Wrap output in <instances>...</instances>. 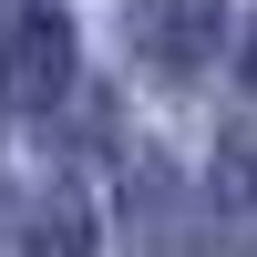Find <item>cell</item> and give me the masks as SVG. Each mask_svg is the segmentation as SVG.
I'll return each mask as SVG.
<instances>
[{
  "instance_id": "cell-1",
  "label": "cell",
  "mask_w": 257,
  "mask_h": 257,
  "mask_svg": "<svg viewBox=\"0 0 257 257\" xmlns=\"http://www.w3.org/2000/svg\"><path fill=\"white\" fill-rule=\"evenodd\" d=\"M72 93V21L62 0H11L0 11V103L11 113H52Z\"/></svg>"
},
{
  "instance_id": "cell-2",
  "label": "cell",
  "mask_w": 257,
  "mask_h": 257,
  "mask_svg": "<svg viewBox=\"0 0 257 257\" xmlns=\"http://www.w3.org/2000/svg\"><path fill=\"white\" fill-rule=\"evenodd\" d=\"M216 41H226V0H144V21H134L144 72H165V82H196L216 62Z\"/></svg>"
},
{
  "instance_id": "cell-3",
  "label": "cell",
  "mask_w": 257,
  "mask_h": 257,
  "mask_svg": "<svg viewBox=\"0 0 257 257\" xmlns=\"http://www.w3.org/2000/svg\"><path fill=\"white\" fill-rule=\"evenodd\" d=\"M196 216H206V247H216V257H257V134H247V123L216 144Z\"/></svg>"
},
{
  "instance_id": "cell-4",
  "label": "cell",
  "mask_w": 257,
  "mask_h": 257,
  "mask_svg": "<svg viewBox=\"0 0 257 257\" xmlns=\"http://www.w3.org/2000/svg\"><path fill=\"white\" fill-rule=\"evenodd\" d=\"M196 237H206L196 206H185V196H175V175L144 155L134 175H123V247H134V257H185Z\"/></svg>"
},
{
  "instance_id": "cell-5",
  "label": "cell",
  "mask_w": 257,
  "mask_h": 257,
  "mask_svg": "<svg viewBox=\"0 0 257 257\" xmlns=\"http://www.w3.org/2000/svg\"><path fill=\"white\" fill-rule=\"evenodd\" d=\"M21 257H93V206L82 196H41L21 216Z\"/></svg>"
},
{
  "instance_id": "cell-6",
  "label": "cell",
  "mask_w": 257,
  "mask_h": 257,
  "mask_svg": "<svg viewBox=\"0 0 257 257\" xmlns=\"http://www.w3.org/2000/svg\"><path fill=\"white\" fill-rule=\"evenodd\" d=\"M247 82H257V31H247Z\"/></svg>"
}]
</instances>
